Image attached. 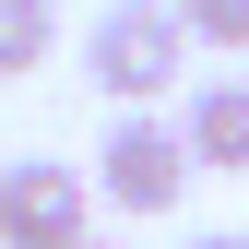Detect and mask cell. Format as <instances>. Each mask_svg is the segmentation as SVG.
I'll return each mask as SVG.
<instances>
[{"label": "cell", "mask_w": 249, "mask_h": 249, "mask_svg": "<svg viewBox=\"0 0 249 249\" xmlns=\"http://www.w3.org/2000/svg\"><path fill=\"white\" fill-rule=\"evenodd\" d=\"M0 249H95V190H83V166H48V154L0 166Z\"/></svg>", "instance_id": "3957f363"}, {"label": "cell", "mask_w": 249, "mask_h": 249, "mask_svg": "<svg viewBox=\"0 0 249 249\" xmlns=\"http://www.w3.org/2000/svg\"><path fill=\"white\" fill-rule=\"evenodd\" d=\"M83 71H95V95H119V119H142L166 83H190V24H178V0H107V12L83 24Z\"/></svg>", "instance_id": "6da1fadb"}, {"label": "cell", "mask_w": 249, "mask_h": 249, "mask_svg": "<svg viewBox=\"0 0 249 249\" xmlns=\"http://www.w3.org/2000/svg\"><path fill=\"white\" fill-rule=\"evenodd\" d=\"M190 48H249V0H178Z\"/></svg>", "instance_id": "8992f818"}, {"label": "cell", "mask_w": 249, "mask_h": 249, "mask_svg": "<svg viewBox=\"0 0 249 249\" xmlns=\"http://www.w3.org/2000/svg\"><path fill=\"white\" fill-rule=\"evenodd\" d=\"M190 249H249V237H237V226H213V237H190Z\"/></svg>", "instance_id": "52a82bcc"}, {"label": "cell", "mask_w": 249, "mask_h": 249, "mask_svg": "<svg viewBox=\"0 0 249 249\" xmlns=\"http://www.w3.org/2000/svg\"><path fill=\"white\" fill-rule=\"evenodd\" d=\"M95 249H107V237H95Z\"/></svg>", "instance_id": "ba28073f"}, {"label": "cell", "mask_w": 249, "mask_h": 249, "mask_svg": "<svg viewBox=\"0 0 249 249\" xmlns=\"http://www.w3.org/2000/svg\"><path fill=\"white\" fill-rule=\"evenodd\" d=\"M190 178H202L190 142H178V119H154V107L119 119V131L95 142V190H107L119 213H178V202H190Z\"/></svg>", "instance_id": "7a4b0ae2"}, {"label": "cell", "mask_w": 249, "mask_h": 249, "mask_svg": "<svg viewBox=\"0 0 249 249\" xmlns=\"http://www.w3.org/2000/svg\"><path fill=\"white\" fill-rule=\"evenodd\" d=\"M48 48H59V12H48V0H0V83L48 71Z\"/></svg>", "instance_id": "5b68a950"}, {"label": "cell", "mask_w": 249, "mask_h": 249, "mask_svg": "<svg viewBox=\"0 0 249 249\" xmlns=\"http://www.w3.org/2000/svg\"><path fill=\"white\" fill-rule=\"evenodd\" d=\"M178 142H190V166H249V83L237 71H213V83H190V107H178Z\"/></svg>", "instance_id": "277c9868"}]
</instances>
